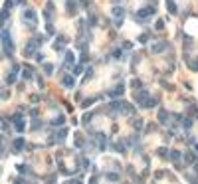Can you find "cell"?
<instances>
[{
	"instance_id": "cell-8",
	"label": "cell",
	"mask_w": 198,
	"mask_h": 184,
	"mask_svg": "<svg viewBox=\"0 0 198 184\" xmlns=\"http://www.w3.org/2000/svg\"><path fill=\"white\" fill-rule=\"evenodd\" d=\"M14 127H16L18 131H24V127H26V125H24V119L20 117V115H16V117H14Z\"/></svg>"
},
{
	"instance_id": "cell-25",
	"label": "cell",
	"mask_w": 198,
	"mask_h": 184,
	"mask_svg": "<svg viewBox=\"0 0 198 184\" xmlns=\"http://www.w3.org/2000/svg\"><path fill=\"white\" fill-rule=\"evenodd\" d=\"M141 127H143V121L137 119V121H135V129H141Z\"/></svg>"
},
{
	"instance_id": "cell-13",
	"label": "cell",
	"mask_w": 198,
	"mask_h": 184,
	"mask_svg": "<svg viewBox=\"0 0 198 184\" xmlns=\"http://www.w3.org/2000/svg\"><path fill=\"white\" fill-rule=\"evenodd\" d=\"M123 14H125V8H123V6H115V8H113V16H117V18L121 16L123 18Z\"/></svg>"
},
{
	"instance_id": "cell-6",
	"label": "cell",
	"mask_w": 198,
	"mask_h": 184,
	"mask_svg": "<svg viewBox=\"0 0 198 184\" xmlns=\"http://www.w3.org/2000/svg\"><path fill=\"white\" fill-rule=\"evenodd\" d=\"M24 145H26V142H24L22 137L14 139V142H12V147H14V151H16V152H20V151H22V149H24Z\"/></svg>"
},
{
	"instance_id": "cell-26",
	"label": "cell",
	"mask_w": 198,
	"mask_h": 184,
	"mask_svg": "<svg viewBox=\"0 0 198 184\" xmlns=\"http://www.w3.org/2000/svg\"><path fill=\"white\" fill-rule=\"evenodd\" d=\"M182 125H184V127H186V129H188V127L192 125V121H190V119H184V121H182Z\"/></svg>"
},
{
	"instance_id": "cell-23",
	"label": "cell",
	"mask_w": 198,
	"mask_h": 184,
	"mask_svg": "<svg viewBox=\"0 0 198 184\" xmlns=\"http://www.w3.org/2000/svg\"><path fill=\"white\" fill-rule=\"evenodd\" d=\"M54 125H64V117H62V115H60V117H57V119L54 121Z\"/></svg>"
},
{
	"instance_id": "cell-16",
	"label": "cell",
	"mask_w": 198,
	"mask_h": 184,
	"mask_svg": "<svg viewBox=\"0 0 198 184\" xmlns=\"http://www.w3.org/2000/svg\"><path fill=\"white\" fill-rule=\"evenodd\" d=\"M44 71L48 73V75H50V73H54V65H52V64H44Z\"/></svg>"
},
{
	"instance_id": "cell-1",
	"label": "cell",
	"mask_w": 198,
	"mask_h": 184,
	"mask_svg": "<svg viewBox=\"0 0 198 184\" xmlns=\"http://www.w3.org/2000/svg\"><path fill=\"white\" fill-rule=\"evenodd\" d=\"M2 46H4V52H6V55L8 57H12V54H14V42H12V36L10 32H2Z\"/></svg>"
},
{
	"instance_id": "cell-2",
	"label": "cell",
	"mask_w": 198,
	"mask_h": 184,
	"mask_svg": "<svg viewBox=\"0 0 198 184\" xmlns=\"http://www.w3.org/2000/svg\"><path fill=\"white\" fill-rule=\"evenodd\" d=\"M111 109H115V111H119V113H123V115H131L133 111V105H129V103H125V101H117V103H113L111 105Z\"/></svg>"
},
{
	"instance_id": "cell-5",
	"label": "cell",
	"mask_w": 198,
	"mask_h": 184,
	"mask_svg": "<svg viewBox=\"0 0 198 184\" xmlns=\"http://www.w3.org/2000/svg\"><path fill=\"white\" fill-rule=\"evenodd\" d=\"M147 99H149V91H147V89H141L139 93H135V101H137L141 107L145 105V101H147Z\"/></svg>"
},
{
	"instance_id": "cell-22",
	"label": "cell",
	"mask_w": 198,
	"mask_h": 184,
	"mask_svg": "<svg viewBox=\"0 0 198 184\" xmlns=\"http://www.w3.org/2000/svg\"><path fill=\"white\" fill-rule=\"evenodd\" d=\"M147 40H149V36H147V34H141V38H139V42H141V44H147Z\"/></svg>"
},
{
	"instance_id": "cell-21",
	"label": "cell",
	"mask_w": 198,
	"mask_h": 184,
	"mask_svg": "<svg viewBox=\"0 0 198 184\" xmlns=\"http://www.w3.org/2000/svg\"><path fill=\"white\" fill-rule=\"evenodd\" d=\"M105 178H109V180H119V176H117V174H113V172L105 174Z\"/></svg>"
},
{
	"instance_id": "cell-4",
	"label": "cell",
	"mask_w": 198,
	"mask_h": 184,
	"mask_svg": "<svg viewBox=\"0 0 198 184\" xmlns=\"http://www.w3.org/2000/svg\"><path fill=\"white\" fill-rule=\"evenodd\" d=\"M154 6H145V8H141V10H137V18H147V16H153L154 14Z\"/></svg>"
},
{
	"instance_id": "cell-24",
	"label": "cell",
	"mask_w": 198,
	"mask_h": 184,
	"mask_svg": "<svg viewBox=\"0 0 198 184\" xmlns=\"http://www.w3.org/2000/svg\"><path fill=\"white\" fill-rule=\"evenodd\" d=\"M163 28H165V22L159 20V22H156V30H163Z\"/></svg>"
},
{
	"instance_id": "cell-11",
	"label": "cell",
	"mask_w": 198,
	"mask_h": 184,
	"mask_svg": "<svg viewBox=\"0 0 198 184\" xmlns=\"http://www.w3.org/2000/svg\"><path fill=\"white\" fill-rule=\"evenodd\" d=\"M168 111H166V109H161V111H159V121H161V123H163V125H166V123H168Z\"/></svg>"
},
{
	"instance_id": "cell-20",
	"label": "cell",
	"mask_w": 198,
	"mask_h": 184,
	"mask_svg": "<svg viewBox=\"0 0 198 184\" xmlns=\"http://www.w3.org/2000/svg\"><path fill=\"white\" fill-rule=\"evenodd\" d=\"M24 77H26V79H30V77H32V69H30V67H26V69H24Z\"/></svg>"
},
{
	"instance_id": "cell-3",
	"label": "cell",
	"mask_w": 198,
	"mask_h": 184,
	"mask_svg": "<svg viewBox=\"0 0 198 184\" xmlns=\"http://www.w3.org/2000/svg\"><path fill=\"white\" fill-rule=\"evenodd\" d=\"M22 18H24V22H28L30 24V28H34L36 26V22H38V16H36V12L34 10H24V14H22Z\"/></svg>"
},
{
	"instance_id": "cell-19",
	"label": "cell",
	"mask_w": 198,
	"mask_h": 184,
	"mask_svg": "<svg viewBox=\"0 0 198 184\" xmlns=\"http://www.w3.org/2000/svg\"><path fill=\"white\" fill-rule=\"evenodd\" d=\"M188 65H190L192 69H198V59H188Z\"/></svg>"
},
{
	"instance_id": "cell-12",
	"label": "cell",
	"mask_w": 198,
	"mask_h": 184,
	"mask_svg": "<svg viewBox=\"0 0 198 184\" xmlns=\"http://www.w3.org/2000/svg\"><path fill=\"white\" fill-rule=\"evenodd\" d=\"M166 8H168V12L170 14H176V4H174V0H166Z\"/></svg>"
},
{
	"instance_id": "cell-7",
	"label": "cell",
	"mask_w": 198,
	"mask_h": 184,
	"mask_svg": "<svg viewBox=\"0 0 198 184\" xmlns=\"http://www.w3.org/2000/svg\"><path fill=\"white\" fill-rule=\"evenodd\" d=\"M123 91H125V87H123V83H121V85L113 87V89L109 91V97H117V95H123Z\"/></svg>"
},
{
	"instance_id": "cell-15",
	"label": "cell",
	"mask_w": 198,
	"mask_h": 184,
	"mask_svg": "<svg viewBox=\"0 0 198 184\" xmlns=\"http://www.w3.org/2000/svg\"><path fill=\"white\" fill-rule=\"evenodd\" d=\"M168 158H170L172 163H178V158H180V152H178V151H170V154H168Z\"/></svg>"
},
{
	"instance_id": "cell-10",
	"label": "cell",
	"mask_w": 198,
	"mask_h": 184,
	"mask_svg": "<svg viewBox=\"0 0 198 184\" xmlns=\"http://www.w3.org/2000/svg\"><path fill=\"white\" fill-rule=\"evenodd\" d=\"M166 46H168L166 42H159V44H154V46H153V54H159V52L166 50Z\"/></svg>"
},
{
	"instance_id": "cell-9",
	"label": "cell",
	"mask_w": 198,
	"mask_h": 184,
	"mask_svg": "<svg viewBox=\"0 0 198 184\" xmlns=\"http://www.w3.org/2000/svg\"><path fill=\"white\" fill-rule=\"evenodd\" d=\"M62 81H64V85H66V87H73V85H75V77H73V75H64Z\"/></svg>"
},
{
	"instance_id": "cell-17",
	"label": "cell",
	"mask_w": 198,
	"mask_h": 184,
	"mask_svg": "<svg viewBox=\"0 0 198 184\" xmlns=\"http://www.w3.org/2000/svg\"><path fill=\"white\" fill-rule=\"evenodd\" d=\"M16 69H18V67H14V71L8 75V83H14V81H16Z\"/></svg>"
},
{
	"instance_id": "cell-18",
	"label": "cell",
	"mask_w": 198,
	"mask_h": 184,
	"mask_svg": "<svg viewBox=\"0 0 198 184\" xmlns=\"http://www.w3.org/2000/svg\"><path fill=\"white\" fill-rule=\"evenodd\" d=\"M184 158H186V163H194V158H196V156H194L192 152H186V154H184Z\"/></svg>"
},
{
	"instance_id": "cell-27",
	"label": "cell",
	"mask_w": 198,
	"mask_h": 184,
	"mask_svg": "<svg viewBox=\"0 0 198 184\" xmlns=\"http://www.w3.org/2000/svg\"><path fill=\"white\" fill-rule=\"evenodd\" d=\"M131 85H133V87H141V81H139V79H133Z\"/></svg>"
},
{
	"instance_id": "cell-14",
	"label": "cell",
	"mask_w": 198,
	"mask_h": 184,
	"mask_svg": "<svg viewBox=\"0 0 198 184\" xmlns=\"http://www.w3.org/2000/svg\"><path fill=\"white\" fill-rule=\"evenodd\" d=\"M73 62H75L73 54H71V52H67V54H66V67H69V65L73 64Z\"/></svg>"
}]
</instances>
